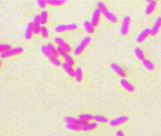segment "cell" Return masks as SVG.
Returning a JSON list of instances; mask_svg holds the SVG:
<instances>
[{"label":"cell","mask_w":161,"mask_h":136,"mask_svg":"<svg viewBox=\"0 0 161 136\" xmlns=\"http://www.w3.org/2000/svg\"><path fill=\"white\" fill-rule=\"evenodd\" d=\"M142 63H143V65L145 66V68H147L148 70H152L155 68V64L148 59H144L142 61Z\"/></svg>","instance_id":"21"},{"label":"cell","mask_w":161,"mask_h":136,"mask_svg":"<svg viewBox=\"0 0 161 136\" xmlns=\"http://www.w3.org/2000/svg\"><path fill=\"white\" fill-rule=\"evenodd\" d=\"M111 68L113 69V71L115 72V73H117L118 76H121L122 79H125L126 76H127V74H126L125 70H124L122 67H120L118 64H117V63L112 62V63H111Z\"/></svg>","instance_id":"5"},{"label":"cell","mask_w":161,"mask_h":136,"mask_svg":"<svg viewBox=\"0 0 161 136\" xmlns=\"http://www.w3.org/2000/svg\"><path fill=\"white\" fill-rule=\"evenodd\" d=\"M55 42H56V44L59 46H62V47H63V46H66L67 45V42L63 41V38H61V37H56V38H55Z\"/></svg>","instance_id":"26"},{"label":"cell","mask_w":161,"mask_h":136,"mask_svg":"<svg viewBox=\"0 0 161 136\" xmlns=\"http://www.w3.org/2000/svg\"><path fill=\"white\" fill-rule=\"evenodd\" d=\"M130 22H131V18L129 15H125L123 20H122V24H121V28H120V33L122 35H126L129 31V27H130Z\"/></svg>","instance_id":"4"},{"label":"cell","mask_w":161,"mask_h":136,"mask_svg":"<svg viewBox=\"0 0 161 136\" xmlns=\"http://www.w3.org/2000/svg\"><path fill=\"white\" fill-rule=\"evenodd\" d=\"M78 28V25L76 24H71V25H68V30H75L76 28Z\"/></svg>","instance_id":"36"},{"label":"cell","mask_w":161,"mask_h":136,"mask_svg":"<svg viewBox=\"0 0 161 136\" xmlns=\"http://www.w3.org/2000/svg\"><path fill=\"white\" fill-rule=\"evenodd\" d=\"M28 27H29L33 31V34H39L41 32V28H42V25L41 24H38V23H34V22H31Z\"/></svg>","instance_id":"13"},{"label":"cell","mask_w":161,"mask_h":136,"mask_svg":"<svg viewBox=\"0 0 161 136\" xmlns=\"http://www.w3.org/2000/svg\"><path fill=\"white\" fill-rule=\"evenodd\" d=\"M65 3H66V0H48L46 1V4L49 6H61Z\"/></svg>","instance_id":"20"},{"label":"cell","mask_w":161,"mask_h":136,"mask_svg":"<svg viewBox=\"0 0 161 136\" xmlns=\"http://www.w3.org/2000/svg\"><path fill=\"white\" fill-rule=\"evenodd\" d=\"M97 6H98V8L101 11V13H103L104 11H107V8L105 6V4L103 2H98L97 3Z\"/></svg>","instance_id":"30"},{"label":"cell","mask_w":161,"mask_h":136,"mask_svg":"<svg viewBox=\"0 0 161 136\" xmlns=\"http://www.w3.org/2000/svg\"><path fill=\"white\" fill-rule=\"evenodd\" d=\"M116 136H124V133L122 130H118L116 132Z\"/></svg>","instance_id":"37"},{"label":"cell","mask_w":161,"mask_h":136,"mask_svg":"<svg viewBox=\"0 0 161 136\" xmlns=\"http://www.w3.org/2000/svg\"><path fill=\"white\" fill-rule=\"evenodd\" d=\"M33 22H34V23H38V24H41V21H40V14H36V15L34 16Z\"/></svg>","instance_id":"35"},{"label":"cell","mask_w":161,"mask_h":136,"mask_svg":"<svg viewBox=\"0 0 161 136\" xmlns=\"http://www.w3.org/2000/svg\"><path fill=\"white\" fill-rule=\"evenodd\" d=\"M23 52V48L22 47H14L10 50L6 51L2 54H0V58L1 59H6V58H11L12 56H15V55H18L20 53Z\"/></svg>","instance_id":"3"},{"label":"cell","mask_w":161,"mask_h":136,"mask_svg":"<svg viewBox=\"0 0 161 136\" xmlns=\"http://www.w3.org/2000/svg\"><path fill=\"white\" fill-rule=\"evenodd\" d=\"M120 85L122 86V88H124L126 91H129V92H133L135 90V87L132 83H130V81H128L126 79H121L120 81Z\"/></svg>","instance_id":"10"},{"label":"cell","mask_w":161,"mask_h":136,"mask_svg":"<svg viewBox=\"0 0 161 136\" xmlns=\"http://www.w3.org/2000/svg\"><path fill=\"white\" fill-rule=\"evenodd\" d=\"M66 127L71 130H75V131H80L83 130V127H80L79 125H73V124H66Z\"/></svg>","instance_id":"25"},{"label":"cell","mask_w":161,"mask_h":136,"mask_svg":"<svg viewBox=\"0 0 161 136\" xmlns=\"http://www.w3.org/2000/svg\"><path fill=\"white\" fill-rule=\"evenodd\" d=\"M41 35L43 38H48V35H49V32H48V29L46 28V27H42L41 28Z\"/></svg>","instance_id":"32"},{"label":"cell","mask_w":161,"mask_h":136,"mask_svg":"<svg viewBox=\"0 0 161 136\" xmlns=\"http://www.w3.org/2000/svg\"><path fill=\"white\" fill-rule=\"evenodd\" d=\"M50 62H51V63L54 66H60V65H62V63H63L58 58H53L52 59H50Z\"/></svg>","instance_id":"33"},{"label":"cell","mask_w":161,"mask_h":136,"mask_svg":"<svg viewBox=\"0 0 161 136\" xmlns=\"http://www.w3.org/2000/svg\"><path fill=\"white\" fill-rule=\"evenodd\" d=\"M37 6L40 7V8H46V6L48 5L46 4V1H45V0H40V1H37Z\"/></svg>","instance_id":"34"},{"label":"cell","mask_w":161,"mask_h":136,"mask_svg":"<svg viewBox=\"0 0 161 136\" xmlns=\"http://www.w3.org/2000/svg\"><path fill=\"white\" fill-rule=\"evenodd\" d=\"M32 35H33L32 29H31V28H29V27H27L26 31H25V37H26V39H31V38H32Z\"/></svg>","instance_id":"29"},{"label":"cell","mask_w":161,"mask_h":136,"mask_svg":"<svg viewBox=\"0 0 161 136\" xmlns=\"http://www.w3.org/2000/svg\"><path fill=\"white\" fill-rule=\"evenodd\" d=\"M103 15H104L105 18L110 21V22H112V23H117L118 22V18L116 17V15L113 14L112 12H110L108 10L103 12Z\"/></svg>","instance_id":"14"},{"label":"cell","mask_w":161,"mask_h":136,"mask_svg":"<svg viewBox=\"0 0 161 136\" xmlns=\"http://www.w3.org/2000/svg\"><path fill=\"white\" fill-rule=\"evenodd\" d=\"M90 42H91V37L85 36L82 40V42H80V44L75 47V49L73 50V54L77 56V55H80V53H83V51L84 50V48H85L88 45L90 44Z\"/></svg>","instance_id":"1"},{"label":"cell","mask_w":161,"mask_h":136,"mask_svg":"<svg viewBox=\"0 0 161 136\" xmlns=\"http://www.w3.org/2000/svg\"><path fill=\"white\" fill-rule=\"evenodd\" d=\"M94 120L95 122H100V123H107L109 122V120L106 118V117H104L103 115H100V114H96V115L94 116Z\"/></svg>","instance_id":"23"},{"label":"cell","mask_w":161,"mask_h":136,"mask_svg":"<svg viewBox=\"0 0 161 136\" xmlns=\"http://www.w3.org/2000/svg\"><path fill=\"white\" fill-rule=\"evenodd\" d=\"M0 66H1V62H0Z\"/></svg>","instance_id":"38"},{"label":"cell","mask_w":161,"mask_h":136,"mask_svg":"<svg viewBox=\"0 0 161 136\" xmlns=\"http://www.w3.org/2000/svg\"><path fill=\"white\" fill-rule=\"evenodd\" d=\"M151 34V29L150 28H145V29H143V30L139 33V35L137 36V41L138 42H144L145 41V39L146 38L149 36Z\"/></svg>","instance_id":"12"},{"label":"cell","mask_w":161,"mask_h":136,"mask_svg":"<svg viewBox=\"0 0 161 136\" xmlns=\"http://www.w3.org/2000/svg\"><path fill=\"white\" fill-rule=\"evenodd\" d=\"M56 49H57V51L59 52V54H60V56H63V57H66L67 54H69V53H67L66 51L65 50V48L63 47H62V46H57L56 47Z\"/></svg>","instance_id":"31"},{"label":"cell","mask_w":161,"mask_h":136,"mask_svg":"<svg viewBox=\"0 0 161 136\" xmlns=\"http://www.w3.org/2000/svg\"><path fill=\"white\" fill-rule=\"evenodd\" d=\"M63 61L68 63V64H70L71 66H73V64H74V59L70 54H67L66 57H63Z\"/></svg>","instance_id":"27"},{"label":"cell","mask_w":161,"mask_h":136,"mask_svg":"<svg viewBox=\"0 0 161 136\" xmlns=\"http://www.w3.org/2000/svg\"><path fill=\"white\" fill-rule=\"evenodd\" d=\"M83 27L84 28H85V30L89 33V34H92V33H94L95 31V29H94V25H92L91 23V21H85V22L83 23Z\"/></svg>","instance_id":"16"},{"label":"cell","mask_w":161,"mask_h":136,"mask_svg":"<svg viewBox=\"0 0 161 136\" xmlns=\"http://www.w3.org/2000/svg\"><path fill=\"white\" fill-rule=\"evenodd\" d=\"M66 30H68V25H60L55 28V31L56 32H63Z\"/></svg>","instance_id":"24"},{"label":"cell","mask_w":161,"mask_h":136,"mask_svg":"<svg viewBox=\"0 0 161 136\" xmlns=\"http://www.w3.org/2000/svg\"><path fill=\"white\" fill-rule=\"evenodd\" d=\"M79 119L83 122H87L89 123L90 120H94V116L90 113H83L79 116Z\"/></svg>","instance_id":"17"},{"label":"cell","mask_w":161,"mask_h":136,"mask_svg":"<svg viewBox=\"0 0 161 136\" xmlns=\"http://www.w3.org/2000/svg\"><path fill=\"white\" fill-rule=\"evenodd\" d=\"M98 127V123L97 122H89L87 125H85L84 127H83V131H89V130H94L96 129V127Z\"/></svg>","instance_id":"18"},{"label":"cell","mask_w":161,"mask_h":136,"mask_svg":"<svg viewBox=\"0 0 161 136\" xmlns=\"http://www.w3.org/2000/svg\"><path fill=\"white\" fill-rule=\"evenodd\" d=\"M135 57H137L138 59H140V61H143L145 57H144V52L141 48L139 47H135Z\"/></svg>","instance_id":"22"},{"label":"cell","mask_w":161,"mask_h":136,"mask_svg":"<svg viewBox=\"0 0 161 136\" xmlns=\"http://www.w3.org/2000/svg\"><path fill=\"white\" fill-rule=\"evenodd\" d=\"M128 121V117L127 116H120V117H117V118H113L112 120L109 121V124L110 126L112 127H117V126H120L121 124H123V123Z\"/></svg>","instance_id":"6"},{"label":"cell","mask_w":161,"mask_h":136,"mask_svg":"<svg viewBox=\"0 0 161 136\" xmlns=\"http://www.w3.org/2000/svg\"><path fill=\"white\" fill-rule=\"evenodd\" d=\"M48 13L46 10H43L40 13V21H41V25H45L48 22Z\"/></svg>","instance_id":"19"},{"label":"cell","mask_w":161,"mask_h":136,"mask_svg":"<svg viewBox=\"0 0 161 136\" xmlns=\"http://www.w3.org/2000/svg\"><path fill=\"white\" fill-rule=\"evenodd\" d=\"M75 80L77 82H80L83 79V70L82 68H77L75 69V76H74Z\"/></svg>","instance_id":"15"},{"label":"cell","mask_w":161,"mask_h":136,"mask_svg":"<svg viewBox=\"0 0 161 136\" xmlns=\"http://www.w3.org/2000/svg\"><path fill=\"white\" fill-rule=\"evenodd\" d=\"M11 49V45H7V44H0V53H4L6 51Z\"/></svg>","instance_id":"28"},{"label":"cell","mask_w":161,"mask_h":136,"mask_svg":"<svg viewBox=\"0 0 161 136\" xmlns=\"http://www.w3.org/2000/svg\"><path fill=\"white\" fill-rule=\"evenodd\" d=\"M156 7V1H154V0H148V5L145 8V13L147 15H150L154 12L155 8Z\"/></svg>","instance_id":"11"},{"label":"cell","mask_w":161,"mask_h":136,"mask_svg":"<svg viewBox=\"0 0 161 136\" xmlns=\"http://www.w3.org/2000/svg\"><path fill=\"white\" fill-rule=\"evenodd\" d=\"M100 15H101V11L99 10V8H96V10L93 11L92 13V17H91V23L94 27H97L100 23Z\"/></svg>","instance_id":"7"},{"label":"cell","mask_w":161,"mask_h":136,"mask_svg":"<svg viewBox=\"0 0 161 136\" xmlns=\"http://www.w3.org/2000/svg\"><path fill=\"white\" fill-rule=\"evenodd\" d=\"M42 52L44 53V55H46L50 59H52L54 58V53L56 51V48L54 47V45L52 44H48V45H44L43 46L41 47Z\"/></svg>","instance_id":"2"},{"label":"cell","mask_w":161,"mask_h":136,"mask_svg":"<svg viewBox=\"0 0 161 136\" xmlns=\"http://www.w3.org/2000/svg\"><path fill=\"white\" fill-rule=\"evenodd\" d=\"M62 66L63 68V70L66 72V74L68 75L70 78H74L75 76V69H73L70 64H68V63L66 62H63L62 63Z\"/></svg>","instance_id":"9"},{"label":"cell","mask_w":161,"mask_h":136,"mask_svg":"<svg viewBox=\"0 0 161 136\" xmlns=\"http://www.w3.org/2000/svg\"><path fill=\"white\" fill-rule=\"evenodd\" d=\"M160 27H161V17H158V18L155 20V25H152V28H150L151 29V34H150V35H152V36L156 35V34H157L158 31H159Z\"/></svg>","instance_id":"8"}]
</instances>
